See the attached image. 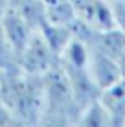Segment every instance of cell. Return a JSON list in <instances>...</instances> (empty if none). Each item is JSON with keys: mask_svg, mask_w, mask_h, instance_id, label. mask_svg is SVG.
<instances>
[{"mask_svg": "<svg viewBox=\"0 0 125 127\" xmlns=\"http://www.w3.org/2000/svg\"><path fill=\"white\" fill-rule=\"evenodd\" d=\"M0 101L20 125H41L46 105L44 76H31L20 68L0 72Z\"/></svg>", "mask_w": 125, "mask_h": 127, "instance_id": "cell-1", "label": "cell"}, {"mask_svg": "<svg viewBox=\"0 0 125 127\" xmlns=\"http://www.w3.org/2000/svg\"><path fill=\"white\" fill-rule=\"evenodd\" d=\"M44 90L46 105L41 125H77L79 107L75 103L70 81L59 63L44 74Z\"/></svg>", "mask_w": 125, "mask_h": 127, "instance_id": "cell-2", "label": "cell"}, {"mask_svg": "<svg viewBox=\"0 0 125 127\" xmlns=\"http://www.w3.org/2000/svg\"><path fill=\"white\" fill-rule=\"evenodd\" d=\"M55 64H57V54L50 48L46 39L35 32L19 57V68L31 76H44Z\"/></svg>", "mask_w": 125, "mask_h": 127, "instance_id": "cell-3", "label": "cell"}, {"mask_svg": "<svg viewBox=\"0 0 125 127\" xmlns=\"http://www.w3.org/2000/svg\"><path fill=\"white\" fill-rule=\"evenodd\" d=\"M88 72H90L94 85L100 89V92L125 77L122 64L118 61L92 46H90V57H88Z\"/></svg>", "mask_w": 125, "mask_h": 127, "instance_id": "cell-4", "label": "cell"}, {"mask_svg": "<svg viewBox=\"0 0 125 127\" xmlns=\"http://www.w3.org/2000/svg\"><path fill=\"white\" fill-rule=\"evenodd\" d=\"M0 24H2L4 32H6V37L9 39L13 50H15L17 55L20 57L22 50L28 46L29 39L33 37V33H35L37 30L17 9H13V7H7V9L4 11V15L0 17Z\"/></svg>", "mask_w": 125, "mask_h": 127, "instance_id": "cell-5", "label": "cell"}, {"mask_svg": "<svg viewBox=\"0 0 125 127\" xmlns=\"http://www.w3.org/2000/svg\"><path fill=\"white\" fill-rule=\"evenodd\" d=\"M100 99L109 111L112 127H120V125L125 127V77L114 83L112 87L101 90Z\"/></svg>", "mask_w": 125, "mask_h": 127, "instance_id": "cell-6", "label": "cell"}, {"mask_svg": "<svg viewBox=\"0 0 125 127\" xmlns=\"http://www.w3.org/2000/svg\"><path fill=\"white\" fill-rule=\"evenodd\" d=\"M77 125H81V127H112V120H110V114L105 109V105L98 98L79 111Z\"/></svg>", "mask_w": 125, "mask_h": 127, "instance_id": "cell-7", "label": "cell"}, {"mask_svg": "<svg viewBox=\"0 0 125 127\" xmlns=\"http://www.w3.org/2000/svg\"><path fill=\"white\" fill-rule=\"evenodd\" d=\"M37 32L46 39V42H48L50 48L57 54V57H59V54L63 52V48L68 44V41L74 37V30H72V26H61V24L48 22V20H44V22L39 26Z\"/></svg>", "mask_w": 125, "mask_h": 127, "instance_id": "cell-8", "label": "cell"}, {"mask_svg": "<svg viewBox=\"0 0 125 127\" xmlns=\"http://www.w3.org/2000/svg\"><path fill=\"white\" fill-rule=\"evenodd\" d=\"M15 68H19V55L13 50L9 39L6 37V32L0 24V72L15 70Z\"/></svg>", "mask_w": 125, "mask_h": 127, "instance_id": "cell-9", "label": "cell"}, {"mask_svg": "<svg viewBox=\"0 0 125 127\" xmlns=\"http://www.w3.org/2000/svg\"><path fill=\"white\" fill-rule=\"evenodd\" d=\"M112 4V13H114V20L122 32H125V0H110Z\"/></svg>", "mask_w": 125, "mask_h": 127, "instance_id": "cell-10", "label": "cell"}, {"mask_svg": "<svg viewBox=\"0 0 125 127\" xmlns=\"http://www.w3.org/2000/svg\"><path fill=\"white\" fill-rule=\"evenodd\" d=\"M9 125H20L19 120L13 116V112L0 101V127H9Z\"/></svg>", "mask_w": 125, "mask_h": 127, "instance_id": "cell-11", "label": "cell"}, {"mask_svg": "<svg viewBox=\"0 0 125 127\" xmlns=\"http://www.w3.org/2000/svg\"><path fill=\"white\" fill-rule=\"evenodd\" d=\"M9 7V0H0V17L4 15V11Z\"/></svg>", "mask_w": 125, "mask_h": 127, "instance_id": "cell-12", "label": "cell"}]
</instances>
